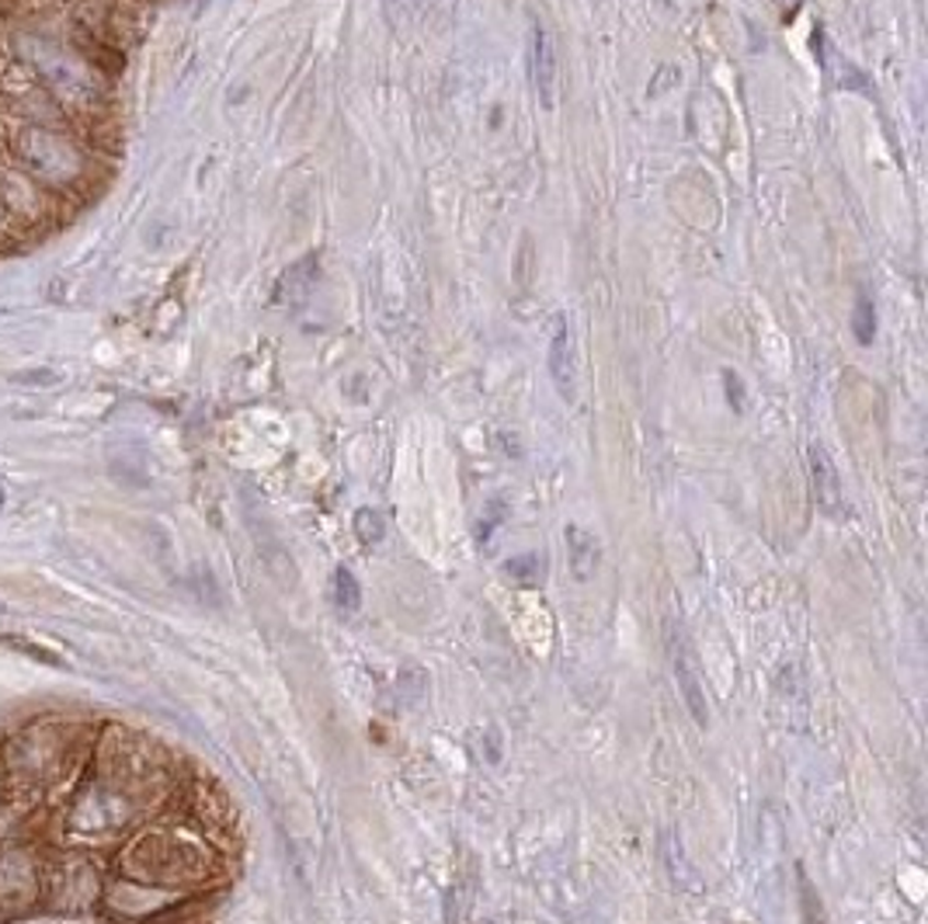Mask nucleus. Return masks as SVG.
Wrapping results in <instances>:
<instances>
[{"instance_id": "nucleus-3", "label": "nucleus", "mask_w": 928, "mask_h": 924, "mask_svg": "<svg viewBox=\"0 0 928 924\" xmlns=\"http://www.w3.org/2000/svg\"><path fill=\"white\" fill-rule=\"evenodd\" d=\"M529 77H532V91L539 98V105L553 112L557 105V49L553 38L547 32V25H532L529 32Z\"/></svg>"}, {"instance_id": "nucleus-13", "label": "nucleus", "mask_w": 928, "mask_h": 924, "mask_svg": "<svg viewBox=\"0 0 928 924\" xmlns=\"http://www.w3.org/2000/svg\"><path fill=\"white\" fill-rule=\"evenodd\" d=\"M723 386H727V403L741 414V410H744V383H741V376L727 368V373H723Z\"/></svg>"}, {"instance_id": "nucleus-7", "label": "nucleus", "mask_w": 928, "mask_h": 924, "mask_svg": "<svg viewBox=\"0 0 928 924\" xmlns=\"http://www.w3.org/2000/svg\"><path fill=\"white\" fill-rule=\"evenodd\" d=\"M317 282V254H307L302 261H296L293 269H286V275L278 278V289H275V303H299L307 299V293L313 289Z\"/></svg>"}, {"instance_id": "nucleus-10", "label": "nucleus", "mask_w": 928, "mask_h": 924, "mask_svg": "<svg viewBox=\"0 0 928 924\" xmlns=\"http://www.w3.org/2000/svg\"><path fill=\"white\" fill-rule=\"evenodd\" d=\"M504 570H508V578H512V581L532 588V584H539V581H542V557H536V552H526V557L508 560V567H504Z\"/></svg>"}, {"instance_id": "nucleus-1", "label": "nucleus", "mask_w": 928, "mask_h": 924, "mask_svg": "<svg viewBox=\"0 0 928 924\" xmlns=\"http://www.w3.org/2000/svg\"><path fill=\"white\" fill-rule=\"evenodd\" d=\"M11 150L18 157V168L38 181H49L53 189L56 184L67 189V184H73L88 168L84 153H80V147L70 136L56 133L49 126H38V122H28V118H22L11 129Z\"/></svg>"}, {"instance_id": "nucleus-6", "label": "nucleus", "mask_w": 928, "mask_h": 924, "mask_svg": "<svg viewBox=\"0 0 928 924\" xmlns=\"http://www.w3.org/2000/svg\"><path fill=\"white\" fill-rule=\"evenodd\" d=\"M563 543H568V563H571V573L577 581H592L598 573V560H602V546L598 539L592 536L588 528L581 525H568L563 528Z\"/></svg>"}, {"instance_id": "nucleus-14", "label": "nucleus", "mask_w": 928, "mask_h": 924, "mask_svg": "<svg viewBox=\"0 0 928 924\" xmlns=\"http://www.w3.org/2000/svg\"><path fill=\"white\" fill-rule=\"evenodd\" d=\"M529 258H532V248H529V240L522 243V258H518V282L526 285L529 282Z\"/></svg>"}, {"instance_id": "nucleus-11", "label": "nucleus", "mask_w": 928, "mask_h": 924, "mask_svg": "<svg viewBox=\"0 0 928 924\" xmlns=\"http://www.w3.org/2000/svg\"><path fill=\"white\" fill-rule=\"evenodd\" d=\"M852 327H856L859 344H870V341H873V334H877V310H873V303H870V296H866V293H859V299H856V317H852Z\"/></svg>"}, {"instance_id": "nucleus-9", "label": "nucleus", "mask_w": 928, "mask_h": 924, "mask_svg": "<svg viewBox=\"0 0 928 924\" xmlns=\"http://www.w3.org/2000/svg\"><path fill=\"white\" fill-rule=\"evenodd\" d=\"M334 605L341 612H358V605H362V588H358L355 573L348 567L334 570Z\"/></svg>"}, {"instance_id": "nucleus-8", "label": "nucleus", "mask_w": 928, "mask_h": 924, "mask_svg": "<svg viewBox=\"0 0 928 924\" xmlns=\"http://www.w3.org/2000/svg\"><path fill=\"white\" fill-rule=\"evenodd\" d=\"M797 893H800V921L803 924H828V911H824V900L817 893V887L811 882L803 866H797Z\"/></svg>"}, {"instance_id": "nucleus-15", "label": "nucleus", "mask_w": 928, "mask_h": 924, "mask_svg": "<svg viewBox=\"0 0 928 924\" xmlns=\"http://www.w3.org/2000/svg\"><path fill=\"white\" fill-rule=\"evenodd\" d=\"M776 4L782 8V14H793V11H797V8L803 4V0H776Z\"/></svg>"}, {"instance_id": "nucleus-12", "label": "nucleus", "mask_w": 928, "mask_h": 924, "mask_svg": "<svg viewBox=\"0 0 928 924\" xmlns=\"http://www.w3.org/2000/svg\"><path fill=\"white\" fill-rule=\"evenodd\" d=\"M355 536L362 543H379L382 539V518L376 515L373 507H362L355 515Z\"/></svg>"}, {"instance_id": "nucleus-2", "label": "nucleus", "mask_w": 928, "mask_h": 924, "mask_svg": "<svg viewBox=\"0 0 928 924\" xmlns=\"http://www.w3.org/2000/svg\"><path fill=\"white\" fill-rule=\"evenodd\" d=\"M668 650H672V668H675V682L685 706H689L696 727H710V706H706V692H702V674H699V657L689 643L685 629L672 619L668 623Z\"/></svg>"}, {"instance_id": "nucleus-5", "label": "nucleus", "mask_w": 928, "mask_h": 924, "mask_svg": "<svg viewBox=\"0 0 928 924\" xmlns=\"http://www.w3.org/2000/svg\"><path fill=\"white\" fill-rule=\"evenodd\" d=\"M550 376L563 400H574L577 389V358H574V334L563 317H557V331L550 341Z\"/></svg>"}, {"instance_id": "nucleus-4", "label": "nucleus", "mask_w": 928, "mask_h": 924, "mask_svg": "<svg viewBox=\"0 0 928 924\" xmlns=\"http://www.w3.org/2000/svg\"><path fill=\"white\" fill-rule=\"evenodd\" d=\"M811 483H814V501L824 515L838 518L845 511V494H841V480H838V469L828 456L824 445H811Z\"/></svg>"}]
</instances>
